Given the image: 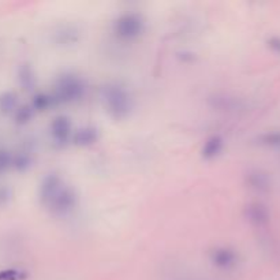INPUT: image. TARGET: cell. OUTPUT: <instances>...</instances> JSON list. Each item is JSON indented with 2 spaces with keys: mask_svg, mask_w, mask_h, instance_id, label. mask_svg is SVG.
<instances>
[{
  "mask_svg": "<svg viewBox=\"0 0 280 280\" xmlns=\"http://www.w3.org/2000/svg\"><path fill=\"white\" fill-rule=\"evenodd\" d=\"M142 22L134 15H127L119 21V34L124 37H134L141 32Z\"/></svg>",
  "mask_w": 280,
  "mask_h": 280,
  "instance_id": "1",
  "label": "cell"
},
{
  "mask_svg": "<svg viewBox=\"0 0 280 280\" xmlns=\"http://www.w3.org/2000/svg\"><path fill=\"white\" fill-rule=\"evenodd\" d=\"M222 146V142L218 140V138H213L212 141H209V144L206 145V150L205 155L206 156H213L214 153L219 152V149Z\"/></svg>",
  "mask_w": 280,
  "mask_h": 280,
  "instance_id": "3",
  "label": "cell"
},
{
  "mask_svg": "<svg viewBox=\"0 0 280 280\" xmlns=\"http://www.w3.org/2000/svg\"><path fill=\"white\" fill-rule=\"evenodd\" d=\"M67 134H69V122L64 118H60L54 124V136L58 140H66Z\"/></svg>",
  "mask_w": 280,
  "mask_h": 280,
  "instance_id": "2",
  "label": "cell"
}]
</instances>
